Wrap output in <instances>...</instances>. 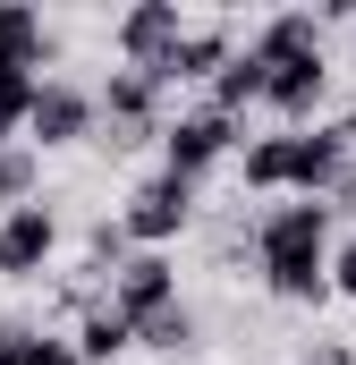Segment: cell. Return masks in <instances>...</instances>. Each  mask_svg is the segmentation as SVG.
Here are the masks:
<instances>
[{
  "instance_id": "6da1fadb",
  "label": "cell",
  "mask_w": 356,
  "mask_h": 365,
  "mask_svg": "<svg viewBox=\"0 0 356 365\" xmlns=\"http://www.w3.org/2000/svg\"><path fill=\"white\" fill-rule=\"evenodd\" d=\"M331 212L340 204H323V195H297V204H280L263 212V230H255V255H263V280L271 297H323L331 289Z\"/></svg>"
},
{
  "instance_id": "7a4b0ae2",
  "label": "cell",
  "mask_w": 356,
  "mask_h": 365,
  "mask_svg": "<svg viewBox=\"0 0 356 365\" xmlns=\"http://www.w3.org/2000/svg\"><path fill=\"white\" fill-rule=\"evenodd\" d=\"M348 145H356V119H340V128H314V136H263V145L246 153V187H297V195H331L340 162H348Z\"/></svg>"
},
{
  "instance_id": "3957f363",
  "label": "cell",
  "mask_w": 356,
  "mask_h": 365,
  "mask_svg": "<svg viewBox=\"0 0 356 365\" xmlns=\"http://www.w3.org/2000/svg\"><path fill=\"white\" fill-rule=\"evenodd\" d=\"M187 212H195V179H170V170H162V179H145L136 195H127V212H119V238L153 255V247H170L178 230H187Z\"/></svg>"
},
{
  "instance_id": "277c9868",
  "label": "cell",
  "mask_w": 356,
  "mask_h": 365,
  "mask_svg": "<svg viewBox=\"0 0 356 365\" xmlns=\"http://www.w3.org/2000/svg\"><path fill=\"white\" fill-rule=\"evenodd\" d=\"M93 110L110 119V145H119V153H127V145H145V136H162V119H153V110H162V86H153L145 68H119V77L102 86Z\"/></svg>"
},
{
  "instance_id": "5b68a950",
  "label": "cell",
  "mask_w": 356,
  "mask_h": 365,
  "mask_svg": "<svg viewBox=\"0 0 356 365\" xmlns=\"http://www.w3.org/2000/svg\"><path fill=\"white\" fill-rule=\"evenodd\" d=\"M229 128H238V119H229V110H212V102H204V110H178L170 128H162L170 179H195L204 162H221V153H229Z\"/></svg>"
},
{
  "instance_id": "8992f818",
  "label": "cell",
  "mask_w": 356,
  "mask_h": 365,
  "mask_svg": "<svg viewBox=\"0 0 356 365\" xmlns=\"http://www.w3.org/2000/svg\"><path fill=\"white\" fill-rule=\"evenodd\" d=\"M51 247H60L51 204H17V212H0V272H9V280H34L43 264H51Z\"/></svg>"
},
{
  "instance_id": "52a82bcc",
  "label": "cell",
  "mask_w": 356,
  "mask_h": 365,
  "mask_svg": "<svg viewBox=\"0 0 356 365\" xmlns=\"http://www.w3.org/2000/svg\"><path fill=\"white\" fill-rule=\"evenodd\" d=\"M162 306H178L170 264H162V255H127V264H119V280H110V314L136 331V323H145V314H162Z\"/></svg>"
},
{
  "instance_id": "ba28073f",
  "label": "cell",
  "mask_w": 356,
  "mask_h": 365,
  "mask_svg": "<svg viewBox=\"0 0 356 365\" xmlns=\"http://www.w3.org/2000/svg\"><path fill=\"white\" fill-rule=\"evenodd\" d=\"M85 128H93V93L85 86H60V77L34 86V110H26V136L34 145H77Z\"/></svg>"
},
{
  "instance_id": "9c48e42d",
  "label": "cell",
  "mask_w": 356,
  "mask_h": 365,
  "mask_svg": "<svg viewBox=\"0 0 356 365\" xmlns=\"http://www.w3.org/2000/svg\"><path fill=\"white\" fill-rule=\"evenodd\" d=\"M170 43H178V0H145V9H127L119 17V51H127V68H162L170 60Z\"/></svg>"
},
{
  "instance_id": "30bf717a",
  "label": "cell",
  "mask_w": 356,
  "mask_h": 365,
  "mask_svg": "<svg viewBox=\"0 0 356 365\" xmlns=\"http://www.w3.org/2000/svg\"><path fill=\"white\" fill-rule=\"evenodd\" d=\"M221 60H229V26H178L170 60L153 68V86H178V77H221Z\"/></svg>"
},
{
  "instance_id": "8fae6325",
  "label": "cell",
  "mask_w": 356,
  "mask_h": 365,
  "mask_svg": "<svg viewBox=\"0 0 356 365\" xmlns=\"http://www.w3.org/2000/svg\"><path fill=\"white\" fill-rule=\"evenodd\" d=\"M323 77H331V68H323V51H297V60L263 68V102L297 119V110H314V102H323Z\"/></svg>"
},
{
  "instance_id": "7c38bea8",
  "label": "cell",
  "mask_w": 356,
  "mask_h": 365,
  "mask_svg": "<svg viewBox=\"0 0 356 365\" xmlns=\"http://www.w3.org/2000/svg\"><path fill=\"white\" fill-rule=\"evenodd\" d=\"M246 51H255L263 68H280V60H297V51H323V34H314V17H305V9H280V17H271Z\"/></svg>"
},
{
  "instance_id": "4fadbf2b",
  "label": "cell",
  "mask_w": 356,
  "mask_h": 365,
  "mask_svg": "<svg viewBox=\"0 0 356 365\" xmlns=\"http://www.w3.org/2000/svg\"><path fill=\"white\" fill-rule=\"evenodd\" d=\"M34 60H43V17L34 9H0V68H17V77H34Z\"/></svg>"
},
{
  "instance_id": "5bb4252c",
  "label": "cell",
  "mask_w": 356,
  "mask_h": 365,
  "mask_svg": "<svg viewBox=\"0 0 356 365\" xmlns=\"http://www.w3.org/2000/svg\"><path fill=\"white\" fill-rule=\"evenodd\" d=\"M238 102H263V60H255V51H229L221 77H212V110L238 119Z\"/></svg>"
},
{
  "instance_id": "9a60e30c",
  "label": "cell",
  "mask_w": 356,
  "mask_h": 365,
  "mask_svg": "<svg viewBox=\"0 0 356 365\" xmlns=\"http://www.w3.org/2000/svg\"><path fill=\"white\" fill-rule=\"evenodd\" d=\"M68 349H77V365H110L119 349H136V331H127V323H119V314L102 306V314H85V331H77Z\"/></svg>"
},
{
  "instance_id": "2e32d148",
  "label": "cell",
  "mask_w": 356,
  "mask_h": 365,
  "mask_svg": "<svg viewBox=\"0 0 356 365\" xmlns=\"http://www.w3.org/2000/svg\"><path fill=\"white\" fill-rule=\"evenodd\" d=\"M136 340H145V349H195V314H187V306H162V314H145V323H136Z\"/></svg>"
},
{
  "instance_id": "e0dca14e",
  "label": "cell",
  "mask_w": 356,
  "mask_h": 365,
  "mask_svg": "<svg viewBox=\"0 0 356 365\" xmlns=\"http://www.w3.org/2000/svg\"><path fill=\"white\" fill-rule=\"evenodd\" d=\"M34 204V153L26 145H0V212Z\"/></svg>"
},
{
  "instance_id": "ac0fdd59",
  "label": "cell",
  "mask_w": 356,
  "mask_h": 365,
  "mask_svg": "<svg viewBox=\"0 0 356 365\" xmlns=\"http://www.w3.org/2000/svg\"><path fill=\"white\" fill-rule=\"evenodd\" d=\"M34 86H43V77H0V145L26 128V110H34Z\"/></svg>"
},
{
  "instance_id": "d6986e66",
  "label": "cell",
  "mask_w": 356,
  "mask_h": 365,
  "mask_svg": "<svg viewBox=\"0 0 356 365\" xmlns=\"http://www.w3.org/2000/svg\"><path fill=\"white\" fill-rule=\"evenodd\" d=\"M17 365H77V349H68V340H51V331H26Z\"/></svg>"
},
{
  "instance_id": "ffe728a7",
  "label": "cell",
  "mask_w": 356,
  "mask_h": 365,
  "mask_svg": "<svg viewBox=\"0 0 356 365\" xmlns=\"http://www.w3.org/2000/svg\"><path fill=\"white\" fill-rule=\"evenodd\" d=\"M331 289H340V297H356V238L331 255Z\"/></svg>"
},
{
  "instance_id": "44dd1931",
  "label": "cell",
  "mask_w": 356,
  "mask_h": 365,
  "mask_svg": "<svg viewBox=\"0 0 356 365\" xmlns=\"http://www.w3.org/2000/svg\"><path fill=\"white\" fill-rule=\"evenodd\" d=\"M323 365H348V357H340V349H331V357H323Z\"/></svg>"
},
{
  "instance_id": "7402d4cb",
  "label": "cell",
  "mask_w": 356,
  "mask_h": 365,
  "mask_svg": "<svg viewBox=\"0 0 356 365\" xmlns=\"http://www.w3.org/2000/svg\"><path fill=\"white\" fill-rule=\"evenodd\" d=\"M0 77H17V68H0Z\"/></svg>"
}]
</instances>
